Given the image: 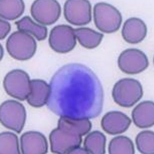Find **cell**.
<instances>
[{"instance_id":"6da1fadb","label":"cell","mask_w":154,"mask_h":154,"mask_svg":"<svg viewBox=\"0 0 154 154\" xmlns=\"http://www.w3.org/2000/svg\"><path fill=\"white\" fill-rule=\"evenodd\" d=\"M47 105L55 114L76 119H92L101 113L103 87L89 68L72 63L60 68L53 76Z\"/></svg>"},{"instance_id":"7a4b0ae2","label":"cell","mask_w":154,"mask_h":154,"mask_svg":"<svg viewBox=\"0 0 154 154\" xmlns=\"http://www.w3.org/2000/svg\"><path fill=\"white\" fill-rule=\"evenodd\" d=\"M112 97L115 102L122 107H132L140 100L143 95L141 84L137 80L124 78L114 85Z\"/></svg>"},{"instance_id":"3957f363","label":"cell","mask_w":154,"mask_h":154,"mask_svg":"<svg viewBox=\"0 0 154 154\" xmlns=\"http://www.w3.org/2000/svg\"><path fill=\"white\" fill-rule=\"evenodd\" d=\"M6 48L9 54L19 60H26L32 57L36 52V41L32 35L21 31L14 32L8 38Z\"/></svg>"},{"instance_id":"277c9868","label":"cell","mask_w":154,"mask_h":154,"mask_svg":"<svg viewBox=\"0 0 154 154\" xmlns=\"http://www.w3.org/2000/svg\"><path fill=\"white\" fill-rule=\"evenodd\" d=\"M94 17L97 28L106 33L118 30L122 20L120 11L113 6L105 2H99L94 5Z\"/></svg>"},{"instance_id":"5b68a950","label":"cell","mask_w":154,"mask_h":154,"mask_svg":"<svg viewBox=\"0 0 154 154\" xmlns=\"http://www.w3.org/2000/svg\"><path fill=\"white\" fill-rule=\"evenodd\" d=\"M26 112L24 106L20 103L9 100L3 103L0 108V119L7 128L20 133L25 125Z\"/></svg>"},{"instance_id":"8992f818","label":"cell","mask_w":154,"mask_h":154,"mask_svg":"<svg viewBox=\"0 0 154 154\" xmlns=\"http://www.w3.org/2000/svg\"><path fill=\"white\" fill-rule=\"evenodd\" d=\"M3 85L9 95L21 101L27 99L31 93L29 77L21 69H14L9 72L5 77Z\"/></svg>"},{"instance_id":"52a82bcc","label":"cell","mask_w":154,"mask_h":154,"mask_svg":"<svg viewBox=\"0 0 154 154\" xmlns=\"http://www.w3.org/2000/svg\"><path fill=\"white\" fill-rule=\"evenodd\" d=\"M74 29L71 26L62 25L55 26L50 32L49 45L56 52L66 53L72 51L76 44Z\"/></svg>"},{"instance_id":"ba28073f","label":"cell","mask_w":154,"mask_h":154,"mask_svg":"<svg viewBox=\"0 0 154 154\" xmlns=\"http://www.w3.org/2000/svg\"><path fill=\"white\" fill-rule=\"evenodd\" d=\"M31 13L33 18L44 25L53 24L60 18L61 7L55 0H37L32 3Z\"/></svg>"},{"instance_id":"9c48e42d","label":"cell","mask_w":154,"mask_h":154,"mask_svg":"<svg viewBox=\"0 0 154 154\" xmlns=\"http://www.w3.org/2000/svg\"><path fill=\"white\" fill-rule=\"evenodd\" d=\"M149 60L141 50L130 48L124 50L119 56L118 65L123 72L135 75L143 72L149 66Z\"/></svg>"},{"instance_id":"30bf717a","label":"cell","mask_w":154,"mask_h":154,"mask_svg":"<svg viewBox=\"0 0 154 154\" xmlns=\"http://www.w3.org/2000/svg\"><path fill=\"white\" fill-rule=\"evenodd\" d=\"M64 14L68 22L81 26L89 23L91 20V6L87 0H68L65 2Z\"/></svg>"},{"instance_id":"8fae6325","label":"cell","mask_w":154,"mask_h":154,"mask_svg":"<svg viewBox=\"0 0 154 154\" xmlns=\"http://www.w3.org/2000/svg\"><path fill=\"white\" fill-rule=\"evenodd\" d=\"M49 140L52 152L61 154H69L82 141V136L58 128L50 133Z\"/></svg>"},{"instance_id":"7c38bea8","label":"cell","mask_w":154,"mask_h":154,"mask_svg":"<svg viewBox=\"0 0 154 154\" xmlns=\"http://www.w3.org/2000/svg\"><path fill=\"white\" fill-rule=\"evenodd\" d=\"M20 143L23 154H45L48 152L46 138L39 132L30 131L23 133L20 137Z\"/></svg>"},{"instance_id":"4fadbf2b","label":"cell","mask_w":154,"mask_h":154,"mask_svg":"<svg viewBox=\"0 0 154 154\" xmlns=\"http://www.w3.org/2000/svg\"><path fill=\"white\" fill-rule=\"evenodd\" d=\"M131 120L127 115L121 112H108L102 118V129L108 134L115 135L120 134L128 129Z\"/></svg>"},{"instance_id":"5bb4252c","label":"cell","mask_w":154,"mask_h":154,"mask_svg":"<svg viewBox=\"0 0 154 154\" xmlns=\"http://www.w3.org/2000/svg\"><path fill=\"white\" fill-rule=\"evenodd\" d=\"M147 32V26L144 22L136 17L127 20L124 23L122 31L124 40L132 44L141 42L146 36Z\"/></svg>"},{"instance_id":"9a60e30c","label":"cell","mask_w":154,"mask_h":154,"mask_svg":"<svg viewBox=\"0 0 154 154\" xmlns=\"http://www.w3.org/2000/svg\"><path fill=\"white\" fill-rule=\"evenodd\" d=\"M132 117L136 126L140 128H146L154 124V103L144 101L138 104L133 109Z\"/></svg>"},{"instance_id":"2e32d148","label":"cell","mask_w":154,"mask_h":154,"mask_svg":"<svg viewBox=\"0 0 154 154\" xmlns=\"http://www.w3.org/2000/svg\"><path fill=\"white\" fill-rule=\"evenodd\" d=\"M31 91L27 99L29 104L35 108L42 107L48 102L50 92V85L43 80L31 81Z\"/></svg>"},{"instance_id":"e0dca14e","label":"cell","mask_w":154,"mask_h":154,"mask_svg":"<svg viewBox=\"0 0 154 154\" xmlns=\"http://www.w3.org/2000/svg\"><path fill=\"white\" fill-rule=\"evenodd\" d=\"M92 125L88 119H76L61 116L58 122V128L74 134L84 136L90 132Z\"/></svg>"},{"instance_id":"ac0fdd59","label":"cell","mask_w":154,"mask_h":154,"mask_svg":"<svg viewBox=\"0 0 154 154\" xmlns=\"http://www.w3.org/2000/svg\"><path fill=\"white\" fill-rule=\"evenodd\" d=\"M76 38L81 45L85 48L92 49L101 43L103 35L88 28H81L74 29Z\"/></svg>"},{"instance_id":"d6986e66","label":"cell","mask_w":154,"mask_h":154,"mask_svg":"<svg viewBox=\"0 0 154 154\" xmlns=\"http://www.w3.org/2000/svg\"><path fill=\"white\" fill-rule=\"evenodd\" d=\"M0 15L4 19L14 20L24 12L25 5L22 0H1Z\"/></svg>"},{"instance_id":"ffe728a7","label":"cell","mask_w":154,"mask_h":154,"mask_svg":"<svg viewBox=\"0 0 154 154\" xmlns=\"http://www.w3.org/2000/svg\"><path fill=\"white\" fill-rule=\"evenodd\" d=\"M19 31L29 33L33 35L38 41L45 40L48 33L46 26L35 23L29 16H25L15 23Z\"/></svg>"},{"instance_id":"44dd1931","label":"cell","mask_w":154,"mask_h":154,"mask_svg":"<svg viewBox=\"0 0 154 154\" xmlns=\"http://www.w3.org/2000/svg\"><path fill=\"white\" fill-rule=\"evenodd\" d=\"M106 138L103 133L96 131L86 137L84 146L89 154H104L106 152Z\"/></svg>"},{"instance_id":"7402d4cb","label":"cell","mask_w":154,"mask_h":154,"mask_svg":"<svg viewBox=\"0 0 154 154\" xmlns=\"http://www.w3.org/2000/svg\"><path fill=\"white\" fill-rule=\"evenodd\" d=\"M108 150L111 154H133L135 152L132 141L128 137L123 136L112 139L109 143Z\"/></svg>"},{"instance_id":"603a6c76","label":"cell","mask_w":154,"mask_h":154,"mask_svg":"<svg viewBox=\"0 0 154 154\" xmlns=\"http://www.w3.org/2000/svg\"><path fill=\"white\" fill-rule=\"evenodd\" d=\"M0 154H20L18 138L10 132H2L0 135Z\"/></svg>"},{"instance_id":"cb8c5ba5","label":"cell","mask_w":154,"mask_h":154,"mask_svg":"<svg viewBox=\"0 0 154 154\" xmlns=\"http://www.w3.org/2000/svg\"><path fill=\"white\" fill-rule=\"evenodd\" d=\"M137 149L145 154H154V133L144 131L139 133L135 140Z\"/></svg>"},{"instance_id":"d4e9b609","label":"cell","mask_w":154,"mask_h":154,"mask_svg":"<svg viewBox=\"0 0 154 154\" xmlns=\"http://www.w3.org/2000/svg\"><path fill=\"white\" fill-rule=\"evenodd\" d=\"M1 36L0 39L3 40L6 37L11 31V25L9 23L5 20L1 19Z\"/></svg>"},{"instance_id":"484cf974","label":"cell","mask_w":154,"mask_h":154,"mask_svg":"<svg viewBox=\"0 0 154 154\" xmlns=\"http://www.w3.org/2000/svg\"><path fill=\"white\" fill-rule=\"evenodd\" d=\"M69 154H89L85 149L79 146L75 148Z\"/></svg>"}]
</instances>
